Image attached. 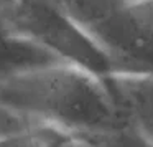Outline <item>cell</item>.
<instances>
[{
	"label": "cell",
	"mask_w": 153,
	"mask_h": 147,
	"mask_svg": "<svg viewBox=\"0 0 153 147\" xmlns=\"http://www.w3.org/2000/svg\"><path fill=\"white\" fill-rule=\"evenodd\" d=\"M22 0H0V15H4L5 12H8L10 8H13L15 5H18Z\"/></svg>",
	"instance_id": "cell-7"
},
{
	"label": "cell",
	"mask_w": 153,
	"mask_h": 147,
	"mask_svg": "<svg viewBox=\"0 0 153 147\" xmlns=\"http://www.w3.org/2000/svg\"><path fill=\"white\" fill-rule=\"evenodd\" d=\"M0 104L69 134L123 122L102 76L66 61L0 81Z\"/></svg>",
	"instance_id": "cell-1"
},
{
	"label": "cell",
	"mask_w": 153,
	"mask_h": 147,
	"mask_svg": "<svg viewBox=\"0 0 153 147\" xmlns=\"http://www.w3.org/2000/svg\"><path fill=\"white\" fill-rule=\"evenodd\" d=\"M0 27L94 74L112 73L105 53L94 38L51 0H22L0 15Z\"/></svg>",
	"instance_id": "cell-2"
},
{
	"label": "cell",
	"mask_w": 153,
	"mask_h": 147,
	"mask_svg": "<svg viewBox=\"0 0 153 147\" xmlns=\"http://www.w3.org/2000/svg\"><path fill=\"white\" fill-rule=\"evenodd\" d=\"M122 119L153 144V73H107L102 76Z\"/></svg>",
	"instance_id": "cell-4"
},
{
	"label": "cell",
	"mask_w": 153,
	"mask_h": 147,
	"mask_svg": "<svg viewBox=\"0 0 153 147\" xmlns=\"http://www.w3.org/2000/svg\"><path fill=\"white\" fill-rule=\"evenodd\" d=\"M86 32L92 30L137 0H51Z\"/></svg>",
	"instance_id": "cell-6"
},
{
	"label": "cell",
	"mask_w": 153,
	"mask_h": 147,
	"mask_svg": "<svg viewBox=\"0 0 153 147\" xmlns=\"http://www.w3.org/2000/svg\"><path fill=\"white\" fill-rule=\"evenodd\" d=\"M137 2H142V0H137Z\"/></svg>",
	"instance_id": "cell-8"
},
{
	"label": "cell",
	"mask_w": 153,
	"mask_h": 147,
	"mask_svg": "<svg viewBox=\"0 0 153 147\" xmlns=\"http://www.w3.org/2000/svg\"><path fill=\"white\" fill-rule=\"evenodd\" d=\"M87 33L115 73H153V0L117 12Z\"/></svg>",
	"instance_id": "cell-3"
},
{
	"label": "cell",
	"mask_w": 153,
	"mask_h": 147,
	"mask_svg": "<svg viewBox=\"0 0 153 147\" xmlns=\"http://www.w3.org/2000/svg\"><path fill=\"white\" fill-rule=\"evenodd\" d=\"M56 63L64 61L28 38L0 27V81Z\"/></svg>",
	"instance_id": "cell-5"
}]
</instances>
